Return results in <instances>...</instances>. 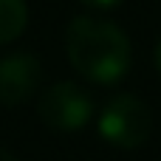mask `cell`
Returning <instances> with one entry per match:
<instances>
[{"mask_svg":"<svg viewBox=\"0 0 161 161\" xmlns=\"http://www.w3.org/2000/svg\"><path fill=\"white\" fill-rule=\"evenodd\" d=\"M65 54L79 76L93 85H116L133 65V45L127 34L102 17L79 14L65 31Z\"/></svg>","mask_w":161,"mask_h":161,"instance_id":"obj_1","label":"cell"},{"mask_svg":"<svg viewBox=\"0 0 161 161\" xmlns=\"http://www.w3.org/2000/svg\"><path fill=\"white\" fill-rule=\"evenodd\" d=\"M150 133H153V113L133 93L113 96L99 113V136L119 150L142 147L150 139Z\"/></svg>","mask_w":161,"mask_h":161,"instance_id":"obj_2","label":"cell"},{"mask_svg":"<svg viewBox=\"0 0 161 161\" xmlns=\"http://www.w3.org/2000/svg\"><path fill=\"white\" fill-rule=\"evenodd\" d=\"M37 113H40V119L51 130L76 133V130H82L91 122V116H93V99L76 82H54L40 96Z\"/></svg>","mask_w":161,"mask_h":161,"instance_id":"obj_3","label":"cell"},{"mask_svg":"<svg viewBox=\"0 0 161 161\" xmlns=\"http://www.w3.org/2000/svg\"><path fill=\"white\" fill-rule=\"evenodd\" d=\"M42 65L34 54L17 51L0 59V105L14 108L31 99V93L40 88Z\"/></svg>","mask_w":161,"mask_h":161,"instance_id":"obj_4","label":"cell"},{"mask_svg":"<svg viewBox=\"0 0 161 161\" xmlns=\"http://www.w3.org/2000/svg\"><path fill=\"white\" fill-rule=\"evenodd\" d=\"M28 25L25 0H0V45L14 42Z\"/></svg>","mask_w":161,"mask_h":161,"instance_id":"obj_5","label":"cell"},{"mask_svg":"<svg viewBox=\"0 0 161 161\" xmlns=\"http://www.w3.org/2000/svg\"><path fill=\"white\" fill-rule=\"evenodd\" d=\"M79 3H85V6H91V8H113V6H119L122 0H79Z\"/></svg>","mask_w":161,"mask_h":161,"instance_id":"obj_6","label":"cell"},{"mask_svg":"<svg viewBox=\"0 0 161 161\" xmlns=\"http://www.w3.org/2000/svg\"><path fill=\"white\" fill-rule=\"evenodd\" d=\"M153 59H156V71L161 74V40H158V45H156V54H153Z\"/></svg>","mask_w":161,"mask_h":161,"instance_id":"obj_7","label":"cell"},{"mask_svg":"<svg viewBox=\"0 0 161 161\" xmlns=\"http://www.w3.org/2000/svg\"><path fill=\"white\" fill-rule=\"evenodd\" d=\"M0 161H17V158H14V153H11V150L0 147Z\"/></svg>","mask_w":161,"mask_h":161,"instance_id":"obj_8","label":"cell"}]
</instances>
